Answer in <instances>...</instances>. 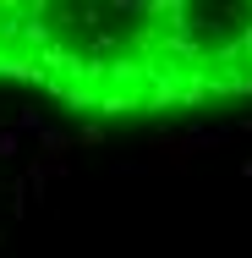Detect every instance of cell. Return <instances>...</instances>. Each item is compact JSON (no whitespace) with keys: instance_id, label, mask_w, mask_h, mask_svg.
Here are the masks:
<instances>
[{"instance_id":"6da1fadb","label":"cell","mask_w":252,"mask_h":258,"mask_svg":"<svg viewBox=\"0 0 252 258\" xmlns=\"http://www.w3.org/2000/svg\"><path fill=\"white\" fill-rule=\"evenodd\" d=\"M0 88L99 121L198 115L252 99V0H0Z\"/></svg>"}]
</instances>
